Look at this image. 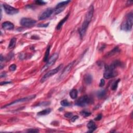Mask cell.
<instances>
[{
  "label": "cell",
  "mask_w": 133,
  "mask_h": 133,
  "mask_svg": "<svg viewBox=\"0 0 133 133\" xmlns=\"http://www.w3.org/2000/svg\"><path fill=\"white\" fill-rule=\"evenodd\" d=\"M78 119V116H73L72 117H71L70 121L71 122H75V121H76V119Z\"/></svg>",
  "instance_id": "31"
},
{
  "label": "cell",
  "mask_w": 133,
  "mask_h": 133,
  "mask_svg": "<svg viewBox=\"0 0 133 133\" xmlns=\"http://www.w3.org/2000/svg\"><path fill=\"white\" fill-rule=\"evenodd\" d=\"M49 24H39V25H37L39 27H46L48 26V25Z\"/></svg>",
  "instance_id": "32"
},
{
  "label": "cell",
  "mask_w": 133,
  "mask_h": 133,
  "mask_svg": "<svg viewBox=\"0 0 133 133\" xmlns=\"http://www.w3.org/2000/svg\"><path fill=\"white\" fill-rule=\"evenodd\" d=\"M133 22V12L128 14L126 16V18L123 21L121 25V29L122 30L129 31L132 29Z\"/></svg>",
  "instance_id": "2"
},
{
  "label": "cell",
  "mask_w": 133,
  "mask_h": 133,
  "mask_svg": "<svg viewBox=\"0 0 133 133\" xmlns=\"http://www.w3.org/2000/svg\"><path fill=\"white\" fill-rule=\"evenodd\" d=\"M120 81V79H118V80L112 83L111 87V88L112 90H113V91L116 90V89L117 87V85H118V84H119Z\"/></svg>",
  "instance_id": "21"
},
{
  "label": "cell",
  "mask_w": 133,
  "mask_h": 133,
  "mask_svg": "<svg viewBox=\"0 0 133 133\" xmlns=\"http://www.w3.org/2000/svg\"><path fill=\"white\" fill-rule=\"evenodd\" d=\"M58 57H59V55L58 53L54 54L50 57L49 59L47 60L46 63V65L44 66V67L42 68V69L41 70L42 72H43V71L47 70L48 68H50V66H53L56 62V61L57 60Z\"/></svg>",
  "instance_id": "6"
},
{
  "label": "cell",
  "mask_w": 133,
  "mask_h": 133,
  "mask_svg": "<svg viewBox=\"0 0 133 133\" xmlns=\"http://www.w3.org/2000/svg\"><path fill=\"white\" fill-rule=\"evenodd\" d=\"M73 62L70 63V64L66 66V67L64 69V70L61 73L60 76L59 77V80H62L63 79L66 78V76L69 73H70L71 70H72L73 68Z\"/></svg>",
  "instance_id": "11"
},
{
  "label": "cell",
  "mask_w": 133,
  "mask_h": 133,
  "mask_svg": "<svg viewBox=\"0 0 133 133\" xmlns=\"http://www.w3.org/2000/svg\"><path fill=\"white\" fill-rule=\"evenodd\" d=\"M104 84H105V81L104 79H102L101 81H100V82L99 83V86L100 87H103L104 85Z\"/></svg>",
  "instance_id": "28"
},
{
  "label": "cell",
  "mask_w": 133,
  "mask_h": 133,
  "mask_svg": "<svg viewBox=\"0 0 133 133\" xmlns=\"http://www.w3.org/2000/svg\"><path fill=\"white\" fill-rule=\"evenodd\" d=\"M91 103V99L87 95L80 97L75 102V104L80 107H85Z\"/></svg>",
  "instance_id": "3"
},
{
  "label": "cell",
  "mask_w": 133,
  "mask_h": 133,
  "mask_svg": "<svg viewBox=\"0 0 133 133\" xmlns=\"http://www.w3.org/2000/svg\"><path fill=\"white\" fill-rule=\"evenodd\" d=\"M16 65H15V64H12V65H11L9 68V70L11 71H15V70H16Z\"/></svg>",
  "instance_id": "25"
},
{
  "label": "cell",
  "mask_w": 133,
  "mask_h": 133,
  "mask_svg": "<svg viewBox=\"0 0 133 133\" xmlns=\"http://www.w3.org/2000/svg\"><path fill=\"white\" fill-rule=\"evenodd\" d=\"M69 16V14H68L63 19L61 20V21L59 22V24L57 25V27H56V29H57V30H59L61 29V27H62L63 25L64 24V23H65L66 20H67Z\"/></svg>",
  "instance_id": "15"
},
{
  "label": "cell",
  "mask_w": 133,
  "mask_h": 133,
  "mask_svg": "<svg viewBox=\"0 0 133 133\" xmlns=\"http://www.w3.org/2000/svg\"><path fill=\"white\" fill-rule=\"evenodd\" d=\"M106 94V91L105 90L100 91L97 94V97H98V98H102V97H103L105 96Z\"/></svg>",
  "instance_id": "22"
},
{
  "label": "cell",
  "mask_w": 133,
  "mask_h": 133,
  "mask_svg": "<svg viewBox=\"0 0 133 133\" xmlns=\"http://www.w3.org/2000/svg\"><path fill=\"white\" fill-rule=\"evenodd\" d=\"M62 66H63L62 64H61V65H60L59 66H58L57 68L48 71V72L46 73L45 75L43 76V77L41 79V82L43 83L48 78H49L50 77V76H53V75H54L57 72H58V71L61 69V68L62 67Z\"/></svg>",
  "instance_id": "5"
},
{
  "label": "cell",
  "mask_w": 133,
  "mask_h": 133,
  "mask_svg": "<svg viewBox=\"0 0 133 133\" xmlns=\"http://www.w3.org/2000/svg\"><path fill=\"white\" fill-rule=\"evenodd\" d=\"M84 82L87 85H89L93 81V77L91 75H86L84 76Z\"/></svg>",
  "instance_id": "14"
},
{
  "label": "cell",
  "mask_w": 133,
  "mask_h": 133,
  "mask_svg": "<svg viewBox=\"0 0 133 133\" xmlns=\"http://www.w3.org/2000/svg\"><path fill=\"white\" fill-rule=\"evenodd\" d=\"M94 8L93 5H91L89 7V9L88 10L87 12L85 15V19L82 25L81 28L80 29V34L81 35V37H82L85 34V33L86 32L87 29L88 25L89 23L91 22L92 18H93L94 15Z\"/></svg>",
  "instance_id": "1"
},
{
  "label": "cell",
  "mask_w": 133,
  "mask_h": 133,
  "mask_svg": "<svg viewBox=\"0 0 133 133\" xmlns=\"http://www.w3.org/2000/svg\"><path fill=\"white\" fill-rule=\"evenodd\" d=\"M37 23V21L34 19L29 18H23L20 20V24L21 25L25 27L33 26Z\"/></svg>",
  "instance_id": "7"
},
{
  "label": "cell",
  "mask_w": 133,
  "mask_h": 133,
  "mask_svg": "<svg viewBox=\"0 0 133 133\" xmlns=\"http://www.w3.org/2000/svg\"><path fill=\"white\" fill-rule=\"evenodd\" d=\"M102 116H102V114H98V116H96V117H95V121H100V120L101 119Z\"/></svg>",
  "instance_id": "29"
},
{
  "label": "cell",
  "mask_w": 133,
  "mask_h": 133,
  "mask_svg": "<svg viewBox=\"0 0 133 133\" xmlns=\"http://www.w3.org/2000/svg\"><path fill=\"white\" fill-rule=\"evenodd\" d=\"M87 127L89 129V131L88 132L89 133H93L97 129V125H96L95 123L93 121H90L87 125Z\"/></svg>",
  "instance_id": "12"
},
{
  "label": "cell",
  "mask_w": 133,
  "mask_h": 133,
  "mask_svg": "<svg viewBox=\"0 0 133 133\" xmlns=\"http://www.w3.org/2000/svg\"><path fill=\"white\" fill-rule=\"evenodd\" d=\"M16 39L15 37H13L12 39H11V41H10L9 44L8 45V48L9 49H12V48H13L15 44H16Z\"/></svg>",
  "instance_id": "20"
},
{
  "label": "cell",
  "mask_w": 133,
  "mask_h": 133,
  "mask_svg": "<svg viewBox=\"0 0 133 133\" xmlns=\"http://www.w3.org/2000/svg\"><path fill=\"white\" fill-rule=\"evenodd\" d=\"M117 75V72L109 66H105V70L104 73V77L106 79L114 78Z\"/></svg>",
  "instance_id": "4"
},
{
  "label": "cell",
  "mask_w": 133,
  "mask_h": 133,
  "mask_svg": "<svg viewBox=\"0 0 133 133\" xmlns=\"http://www.w3.org/2000/svg\"><path fill=\"white\" fill-rule=\"evenodd\" d=\"M70 2H71L70 1H63L62 2H60V3H58L57 5H56L55 9L65 8V6L69 3Z\"/></svg>",
  "instance_id": "16"
},
{
  "label": "cell",
  "mask_w": 133,
  "mask_h": 133,
  "mask_svg": "<svg viewBox=\"0 0 133 133\" xmlns=\"http://www.w3.org/2000/svg\"><path fill=\"white\" fill-rule=\"evenodd\" d=\"M35 3L37 5H43L45 4V2L43 1H40V0H37V1H35Z\"/></svg>",
  "instance_id": "27"
},
{
  "label": "cell",
  "mask_w": 133,
  "mask_h": 133,
  "mask_svg": "<svg viewBox=\"0 0 133 133\" xmlns=\"http://www.w3.org/2000/svg\"><path fill=\"white\" fill-rule=\"evenodd\" d=\"M81 114L84 117H88L91 115V113L86 111H82L81 112Z\"/></svg>",
  "instance_id": "24"
},
{
  "label": "cell",
  "mask_w": 133,
  "mask_h": 133,
  "mask_svg": "<svg viewBox=\"0 0 133 133\" xmlns=\"http://www.w3.org/2000/svg\"><path fill=\"white\" fill-rule=\"evenodd\" d=\"M64 116L66 117H67V118H71L73 116V113H71V112H68V113H65Z\"/></svg>",
  "instance_id": "26"
},
{
  "label": "cell",
  "mask_w": 133,
  "mask_h": 133,
  "mask_svg": "<svg viewBox=\"0 0 133 133\" xmlns=\"http://www.w3.org/2000/svg\"><path fill=\"white\" fill-rule=\"evenodd\" d=\"M51 111H52V110H51L50 108H47V109H46L43 110L41 111H40L38 112L37 113V116H46V115H47L49 113H50Z\"/></svg>",
  "instance_id": "17"
},
{
  "label": "cell",
  "mask_w": 133,
  "mask_h": 133,
  "mask_svg": "<svg viewBox=\"0 0 133 133\" xmlns=\"http://www.w3.org/2000/svg\"><path fill=\"white\" fill-rule=\"evenodd\" d=\"M55 11V9L52 8H48L43 12L39 16V20H43L49 18Z\"/></svg>",
  "instance_id": "9"
},
{
  "label": "cell",
  "mask_w": 133,
  "mask_h": 133,
  "mask_svg": "<svg viewBox=\"0 0 133 133\" xmlns=\"http://www.w3.org/2000/svg\"><path fill=\"white\" fill-rule=\"evenodd\" d=\"M3 7L4 9L5 12H6V13L7 14L12 15L18 14L19 12L18 9L15 8L14 7L10 6L8 4H4L3 5Z\"/></svg>",
  "instance_id": "8"
},
{
  "label": "cell",
  "mask_w": 133,
  "mask_h": 133,
  "mask_svg": "<svg viewBox=\"0 0 133 133\" xmlns=\"http://www.w3.org/2000/svg\"><path fill=\"white\" fill-rule=\"evenodd\" d=\"M35 95H31V96H29L28 97H25V98H23L21 99H18L16 100H15L13 102H12V103H10L9 104H7V105L5 106L3 108H5L6 107H8V106H11L12 105H14L15 104H17L18 103H23V102H25V101H29V100H31L32 99H34L35 97Z\"/></svg>",
  "instance_id": "10"
},
{
  "label": "cell",
  "mask_w": 133,
  "mask_h": 133,
  "mask_svg": "<svg viewBox=\"0 0 133 133\" xmlns=\"http://www.w3.org/2000/svg\"><path fill=\"white\" fill-rule=\"evenodd\" d=\"M28 132H31V133H37L39 132V130L37 129H29L27 130Z\"/></svg>",
  "instance_id": "30"
},
{
  "label": "cell",
  "mask_w": 133,
  "mask_h": 133,
  "mask_svg": "<svg viewBox=\"0 0 133 133\" xmlns=\"http://www.w3.org/2000/svg\"><path fill=\"white\" fill-rule=\"evenodd\" d=\"M50 46H49L47 48L46 50L45 54L44 57V62H46L47 60H48V57H49V55H50Z\"/></svg>",
  "instance_id": "19"
},
{
  "label": "cell",
  "mask_w": 133,
  "mask_h": 133,
  "mask_svg": "<svg viewBox=\"0 0 133 133\" xmlns=\"http://www.w3.org/2000/svg\"><path fill=\"white\" fill-rule=\"evenodd\" d=\"M69 94L71 98L73 99H75L77 98L78 92L76 89H73L70 91Z\"/></svg>",
  "instance_id": "18"
},
{
  "label": "cell",
  "mask_w": 133,
  "mask_h": 133,
  "mask_svg": "<svg viewBox=\"0 0 133 133\" xmlns=\"http://www.w3.org/2000/svg\"><path fill=\"white\" fill-rule=\"evenodd\" d=\"M11 83V82H2L1 83V85H4V84H9V83Z\"/></svg>",
  "instance_id": "33"
},
{
  "label": "cell",
  "mask_w": 133,
  "mask_h": 133,
  "mask_svg": "<svg viewBox=\"0 0 133 133\" xmlns=\"http://www.w3.org/2000/svg\"><path fill=\"white\" fill-rule=\"evenodd\" d=\"M60 104L61 106H63V107H68L70 105V104L69 102L67 100H66V99L63 100L61 101L60 102Z\"/></svg>",
  "instance_id": "23"
},
{
  "label": "cell",
  "mask_w": 133,
  "mask_h": 133,
  "mask_svg": "<svg viewBox=\"0 0 133 133\" xmlns=\"http://www.w3.org/2000/svg\"><path fill=\"white\" fill-rule=\"evenodd\" d=\"M2 27L5 30H12L14 29V25L11 22L5 21L2 24Z\"/></svg>",
  "instance_id": "13"
}]
</instances>
